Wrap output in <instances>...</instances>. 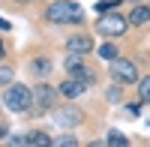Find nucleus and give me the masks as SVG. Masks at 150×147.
<instances>
[{
  "label": "nucleus",
  "instance_id": "1",
  "mask_svg": "<svg viewBox=\"0 0 150 147\" xmlns=\"http://www.w3.org/2000/svg\"><path fill=\"white\" fill-rule=\"evenodd\" d=\"M45 18L51 24H81L84 21V9L75 0H54L45 9Z\"/></svg>",
  "mask_w": 150,
  "mask_h": 147
},
{
  "label": "nucleus",
  "instance_id": "2",
  "mask_svg": "<svg viewBox=\"0 0 150 147\" xmlns=\"http://www.w3.org/2000/svg\"><path fill=\"white\" fill-rule=\"evenodd\" d=\"M30 87H24V84H15V81H9L6 84V90H3V99H0V105H6L9 111H15V114H24V111H30Z\"/></svg>",
  "mask_w": 150,
  "mask_h": 147
},
{
  "label": "nucleus",
  "instance_id": "3",
  "mask_svg": "<svg viewBox=\"0 0 150 147\" xmlns=\"http://www.w3.org/2000/svg\"><path fill=\"white\" fill-rule=\"evenodd\" d=\"M129 30V21L126 15H120V12H108V15H102L96 21V33H102L105 39H117V36H123Z\"/></svg>",
  "mask_w": 150,
  "mask_h": 147
},
{
  "label": "nucleus",
  "instance_id": "4",
  "mask_svg": "<svg viewBox=\"0 0 150 147\" xmlns=\"http://www.w3.org/2000/svg\"><path fill=\"white\" fill-rule=\"evenodd\" d=\"M30 108H36V114H45L51 111V108L57 105V87H51V84H36V87L30 90Z\"/></svg>",
  "mask_w": 150,
  "mask_h": 147
},
{
  "label": "nucleus",
  "instance_id": "5",
  "mask_svg": "<svg viewBox=\"0 0 150 147\" xmlns=\"http://www.w3.org/2000/svg\"><path fill=\"white\" fill-rule=\"evenodd\" d=\"M108 63H111V78L117 84H135L138 81V66H135L129 57H114V60H108Z\"/></svg>",
  "mask_w": 150,
  "mask_h": 147
},
{
  "label": "nucleus",
  "instance_id": "6",
  "mask_svg": "<svg viewBox=\"0 0 150 147\" xmlns=\"http://www.w3.org/2000/svg\"><path fill=\"white\" fill-rule=\"evenodd\" d=\"M51 111H54V114H51V117H54V123H57V126H66V129L78 126L81 120H84V114H81L75 105H63V108H57V105H54Z\"/></svg>",
  "mask_w": 150,
  "mask_h": 147
},
{
  "label": "nucleus",
  "instance_id": "7",
  "mask_svg": "<svg viewBox=\"0 0 150 147\" xmlns=\"http://www.w3.org/2000/svg\"><path fill=\"white\" fill-rule=\"evenodd\" d=\"M93 48H96V45H93V39H90L87 33H75V36L66 39V51H69V54H81V57H84V54H90Z\"/></svg>",
  "mask_w": 150,
  "mask_h": 147
},
{
  "label": "nucleus",
  "instance_id": "8",
  "mask_svg": "<svg viewBox=\"0 0 150 147\" xmlns=\"http://www.w3.org/2000/svg\"><path fill=\"white\" fill-rule=\"evenodd\" d=\"M84 90H87V84L84 81H78V78H66V81H60L57 84V93L60 96H66V99H78V96H84Z\"/></svg>",
  "mask_w": 150,
  "mask_h": 147
},
{
  "label": "nucleus",
  "instance_id": "9",
  "mask_svg": "<svg viewBox=\"0 0 150 147\" xmlns=\"http://www.w3.org/2000/svg\"><path fill=\"white\" fill-rule=\"evenodd\" d=\"M51 69H54V66H51V60H48V57H33V60H30V72H33L36 78H45Z\"/></svg>",
  "mask_w": 150,
  "mask_h": 147
},
{
  "label": "nucleus",
  "instance_id": "10",
  "mask_svg": "<svg viewBox=\"0 0 150 147\" xmlns=\"http://www.w3.org/2000/svg\"><path fill=\"white\" fill-rule=\"evenodd\" d=\"M129 24H132V27H144V24L150 21V9L147 6H135L132 12H129V18H126Z\"/></svg>",
  "mask_w": 150,
  "mask_h": 147
},
{
  "label": "nucleus",
  "instance_id": "11",
  "mask_svg": "<svg viewBox=\"0 0 150 147\" xmlns=\"http://www.w3.org/2000/svg\"><path fill=\"white\" fill-rule=\"evenodd\" d=\"M27 144L30 147H48V144H51V135H45V132H30Z\"/></svg>",
  "mask_w": 150,
  "mask_h": 147
},
{
  "label": "nucleus",
  "instance_id": "12",
  "mask_svg": "<svg viewBox=\"0 0 150 147\" xmlns=\"http://www.w3.org/2000/svg\"><path fill=\"white\" fill-rule=\"evenodd\" d=\"M105 141H108V144H114V147H126V144H129V138L123 135V132H117V129H114V132H108V138H105Z\"/></svg>",
  "mask_w": 150,
  "mask_h": 147
},
{
  "label": "nucleus",
  "instance_id": "13",
  "mask_svg": "<svg viewBox=\"0 0 150 147\" xmlns=\"http://www.w3.org/2000/svg\"><path fill=\"white\" fill-rule=\"evenodd\" d=\"M96 51H99V57H102V60H114V57H117V48L111 45V42H105V45H99Z\"/></svg>",
  "mask_w": 150,
  "mask_h": 147
},
{
  "label": "nucleus",
  "instance_id": "14",
  "mask_svg": "<svg viewBox=\"0 0 150 147\" xmlns=\"http://www.w3.org/2000/svg\"><path fill=\"white\" fill-rule=\"evenodd\" d=\"M51 144H63V147H75V144H78V138H75V135H57V138H51Z\"/></svg>",
  "mask_w": 150,
  "mask_h": 147
},
{
  "label": "nucleus",
  "instance_id": "15",
  "mask_svg": "<svg viewBox=\"0 0 150 147\" xmlns=\"http://www.w3.org/2000/svg\"><path fill=\"white\" fill-rule=\"evenodd\" d=\"M12 75H15V72H12V66H0V84H9Z\"/></svg>",
  "mask_w": 150,
  "mask_h": 147
},
{
  "label": "nucleus",
  "instance_id": "16",
  "mask_svg": "<svg viewBox=\"0 0 150 147\" xmlns=\"http://www.w3.org/2000/svg\"><path fill=\"white\" fill-rule=\"evenodd\" d=\"M12 147H27V135H6Z\"/></svg>",
  "mask_w": 150,
  "mask_h": 147
},
{
  "label": "nucleus",
  "instance_id": "17",
  "mask_svg": "<svg viewBox=\"0 0 150 147\" xmlns=\"http://www.w3.org/2000/svg\"><path fill=\"white\" fill-rule=\"evenodd\" d=\"M147 87H150V81H147V78H141V81H138V93H141V102L147 99Z\"/></svg>",
  "mask_w": 150,
  "mask_h": 147
},
{
  "label": "nucleus",
  "instance_id": "18",
  "mask_svg": "<svg viewBox=\"0 0 150 147\" xmlns=\"http://www.w3.org/2000/svg\"><path fill=\"white\" fill-rule=\"evenodd\" d=\"M6 135H9V129H6V126H3V123H0V141H3V138H6Z\"/></svg>",
  "mask_w": 150,
  "mask_h": 147
},
{
  "label": "nucleus",
  "instance_id": "19",
  "mask_svg": "<svg viewBox=\"0 0 150 147\" xmlns=\"http://www.w3.org/2000/svg\"><path fill=\"white\" fill-rule=\"evenodd\" d=\"M6 57V45H3V39H0V60Z\"/></svg>",
  "mask_w": 150,
  "mask_h": 147
},
{
  "label": "nucleus",
  "instance_id": "20",
  "mask_svg": "<svg viewBox=\"0 0 150 147\" xmlns=\"http://www.w3.org/2000/svg\"><path fill=\"white\" fill-rule=\"evenodd\" d=\"M0 30H9V21H3V18H0Z\"/></svg>",
  "mask_w": 150,
  "mask_h": 147
},
{
  "label": "nucleus",
  "instance_id": "21",
  "mask_svg": "<svg viewBox=\"0 0 150 147\" xmlns=\"http://www.w3.org/2000/svg\"><path fill=\"white\" fill-rule=\"evenodd\" d=\"M18 3H27V0H18Z\"/></svg>",
  "mask_w": 150,
  "mask_h": 147
}]
</instances>
